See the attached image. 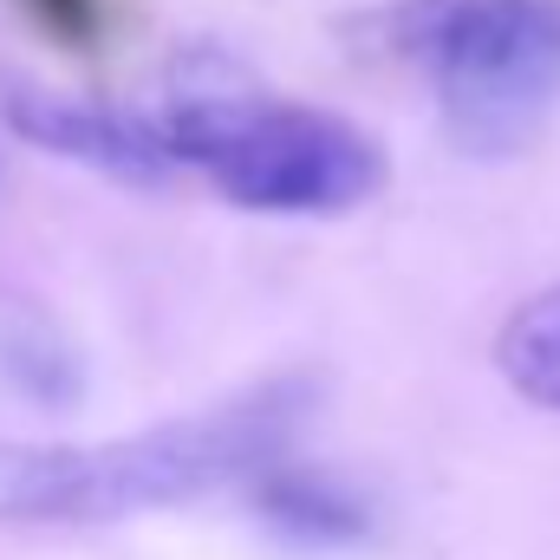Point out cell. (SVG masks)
<instances>
[{
    "label": "cell",
    "instance_id": "cell-5",
    "mask_svg": "<svg viewBox=\"0 0 560 560\" xmlns=\"http://www.w3.org/2000/svg\"><path fill=\"white\" fill-rule=\"evenodd\" d=\"M495 365H502V378H509L528 405L560 411V287L522 300V306L509 313V326H502V339H495Z\"/></svg>",
    "mask_w": 560,
    "mask_h": 560
},
{
    "label": "cell",
    "instance_id": "cell-3",
    "mask_svg": "<svg viewBox=\"0 0 560 560\" xmlns=\"http://www.w3.org/2000/svg\"><path fill=\"white\" fill-rule=\"evenodd\" d=\"M385 26L469 143H509L560 92V0H405Z\"/></svg>",
    "mask_w": 560,
    "mask_h": 560
},
{
    "label": "cell",
    "instance_id": "cell-2",
    "mask_svg": "<svg viewBox=\"0 0 560 560\" xmlns=\"http://www.w3.org/2000/svg\"><path fill=\"white\" fill-rule=\"evenodd\" d=\"M176 170H202L229 202L261 215H339L378 189V150L346 118L248 98V92H183L156 112Z\"/></svg>",
    "mask_w": 560,
    "mask_h": 560
},
{
    "label": "cell",
    "instance_id": "cell-1",
    "mask_svg": "<svg viewBox=\"0 0 560 560\" xmlns=\"http://www.w3.org/2000/svg\"><path fill=\"white\" fill-rule=\"evenodd\" d=\"M300 398L275 385L242 405L156 423L112 443H0V522L13 528H79L143 509L196 502L222 482L268 476L287 450Z\"/></svg>",
    "mask_w": 560,
    "mask_h": 560
},
{
    "label": "cell",
    "instance_id": "cell-4",
    "mask_svg": "<svg viewBox=\"0 0 560 560\" xmlns=\"http://www.w3.org/2000/svg\"><path fill=\"white\" fill-rule=\"evenodd\" d=\"M7 118H13V131H26L39 150L98 163L112 176H131V183H156V176L176 170V156H170L163 131H156V118L79 105V98H52V92H13Z\"/></svg>",
    "mask_w": 560,
    "mask_h": 560
},
{
    "label": "cell",
    "instance_id": "cell-7",
    "mask_svg": "<svg viewBox=\"0 0 560 560\" xmlns=\"http://www.w3.org/2000/svg\"><path fill=\"white\" fill-rule=\"evenodd\" d=\"M26 7H33V13H39V20H46L52 33L79 39V46H85V39L98 33V0H26Z\"/></svg>",
    "mask_w": 560,
    "mask_h": 560
},
{
    "label": "cell",
    "instance_id": "cell-6",
    "mask_svg": "<svg viewBox=\"0 0 560 560\" xmlns=\"http://www.w3.org/2000/svg\"><path fill=\"white\" fill-rule=\"evenodd\" d=\"M261 509L275 515L280 528L313 535V541H346V535H359V528H365L359 502H346V495H339V489H326L319 476H293V469H280V463L261 476Z\"/></svg>",
    "mask_w": 560,
    "mask_h": 560
}]
</instances>
